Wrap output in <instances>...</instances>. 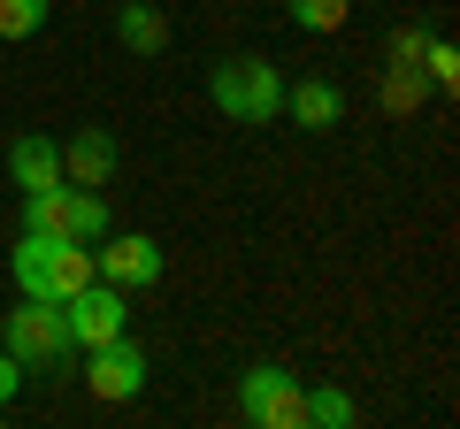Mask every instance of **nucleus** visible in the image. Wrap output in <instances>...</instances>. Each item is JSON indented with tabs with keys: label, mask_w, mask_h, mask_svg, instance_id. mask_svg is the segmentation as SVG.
Here are the masks:
<instances>
[{
	"label": "nucleus",
	"mask_w": 460,
	"mask_h": 429,
	"mask_svg": "<svg viewBox=\"0 0 460 429\" xmlns=\"http://www.w3.org/2000/svg\"><path fill=\"white\" fill-rule=\"evenodd\" d=\"M8 353H16L23 368H54L69 353V322L54 299H23L16 314H8Z\"/></svg>",
	"instance_id": "423d86ee"
},
{
	"label": "nucleus",
	"mask_w": 460,
	"mask_h": 429,
	"mask_svg": "<svg viewBox=\"0 0 460 429\" xmlns=\"http://www.w3.org/2000/svg\"><path fill=\"white\" fill-rule=\"evenodd\" d=\"M8 177H16V192H54V184H62V146H54L47 131L16 138V146H8Z\"/></svg>",
	"instance_id": "9d476101"
},
{
	"label": "nucleus",
	"mask_w": 460,
	"mask_h": 429,
	"mask_svg": "<svg viewBox=\"0 0 460 429\" xmlns=\"http://www.w3.org/2000/svg\"><path fill=\"white\" fill-rule=\"evenodd\" d=\"M307 422H314V429H345V422H353V398L323 383V391H307Z\"/></svg>",
	"instance_id": "2eb2a0df"
},
{
	"label": "nucleus",
	"mask_w": 460,
	"mask_h": 429,
	"mask_svg": "<svg viewBox=\"0 0 460 429\" xmlns=\"http://www.w3.org/2000/svg\"><path fill=\"white\" fill-rule=\"evenodd\" d=\"M208 100L230 123H277L284 116V77L261 54H223V62L208 69Z\"/></svg>",
	"instance_id": "f03ea898"
},
{
	"label": "nucleus",
	"mask_w": 460,
	"mask_h": 429,
	"mask_svg": "<svg viewBox=\"0 0 460 429\" xmlns=\"http://www.w3.org/2000/svg\"><path fill=\"white\" fill-rule=\"evenodd\" d=\"M47 8L54 0H0V39L16 47V39H39L47 31Z\"/></svg>",
	"instance_id": "ddd939ff"
},
{
	"label": "nucleus",
	"mask_w": 460,
	"mask_h": 429,
	"mask_svg": "<svg viewBox=\"0 0 460 429\" xmlns=\"http://www.w3.org/2000/svg\"><path fill=\"white\" fill-rule=\"evenodd\" d=\"M284 108H292L299 131H330V123L345 116V92L330 77H299V84H284Z\"/></svg>",
	"instance_id": "9b49d317"
},
{
	"label": "nucleus",
	"mask_w": 460,
	"mask_h": 429,
	"mask_svg": "<svg viewBox=\"0 0 460 429\" xmlns=\"http://www.w3.org/2000/svg\"><path fill=\"white\" fill-rule=\"evenodd\" d=\"M62 322H69V346H108V337H123V322H131V307H123V292L115 284H84V292H69L62 299Z\"/></svg>",
	"instance_id": "6e6552de"
},
{
	"label": "nucleus",
	"mask_w": 460,
	"mask_h": 429,
	"mask_svg": "<svg viewBox=\"0 0 460 429\" xmlns=\"http://www.w3.org/2000/svg\"><path fill=\"white\" fill-rule=\"evenodd\" d=\"M115 39H123L131 54H162L169 47V16H162V8H146V0H131V8L115 16Z\"/></svg>",
	"instance_id": "f8f14e48"
},
{
	"label": "nucleus",
	"mask_w": 460,
	"mask_h": 429,
	"mask_svg": "<svg viewBox=\"0 0 460 429\" xmlns=\"http://www.w3.org/2000/svg\"><path fill=\"white\" fill-rule=\"evenodd\" d=\"M422 69H429V84H445V92L460 84V54L445 47V39H422Z\"/></svg>",
	"instance_id": "dca6fc26"
},
{
	"label": "nucleus",
	"mask_w": 460,
	"mask_h": 429,
	"mask_svg": "<svg viewBox=\"0 0 460 429\" xmlns=\"http://www.w3.org/2000/svg\"><path fill=\"white\" fill-rule=\"evenodd\" d=\"M23 376H31V368H23V361H16V353H0V407H8V398H16V391H23Z\"/></svg>",
	"instance_id": "f3484780"
},
{
	"label": "nucleus",
	"mask_w": 460,
	"mask_h": 429,
	"mask_svg": "<svg viewBox=\"0 0 460 429\" xmlns=\"http://www.w3.org/2000/svg\"><path fill=\"white\" fill-rule=\"evenodd\" d=\"M162 246H154L146 231H108L93 246V276L115 284V292H146V284H162Z\"/></svg>",
	"instance_id": "39448f33"
},
{
	"label": "nucleus",
	"mask_w": 460,
	"mask_h": 429,
	"mask_svg": "<svg viewBox=\"0 0 460 429\" xmlns=\"http://www.w3.org/2000/svg\"><path fill=\"white\" fill-rule=\"evenodd\" d=\"M115 162H123V146H115L108 131H77L62 146V184H93V192H108Z\"/></svg>",
	"instance_id": "1a4fd4ad"
},
{
	"label": "nucleus",
	"mask_w": 460,
	"mask_h": 429,
	"mask_svg": "<svg viewBox=\"0 0 460 429\" xmlns=\"http://www.w3.org/2000/svg\"><path fill=\"white\" fill-rule=\"evenodd\" d=\"M345 8H353V0H292V23H299V31H314V39H330L345 23Z\"/></svg>",
	"instance_id": "4468645a"
},
{
	"label": "nucleus",
	"mask_w": 460,
	"mask_h": 429,
	"mask_svg": "<svg viewBox=\"0 0 460 429\" xmlns=\"http://www.w3.org/2000/svg\"><path fill=\"white\" fill-rule=\"evenodd\" d=\"M392 62H407V69L422 62V31H392Z\"/></svg>",
	"instance_id": "a211bd4d"
},
{
	"label": "nucleus",
	"mask_w": 460,
	"mask_h": 429,
	"mask_svg": "<svg viewBox=\"0 0 460 429\" xmlns=\"http://www.w3.org/2000/svg\"><path fill=\"white\" fill-rule=\"evenodd\" d=\"M238 414H246L253 429H299V422H307V391H299L292 368L253 361L246 376H238Z\"/></svg>",
	"instance_id": "20e7f679"
},
{
	"label": "nucleus",
	"mask_w": 460,
	"mask_h": 429,
	"mask_svg": "<svg viewBox=\"0 0 460 429\" xmlns=\"http://www.w3.org/2000/svg\"><path fill=\"white\" fill-rule=\"evenodd\" d=\"M84 391H93L100 407H131V398L146 391V353H138L131 337L93 346V361H84Z\"/></svg>",
	"instance_id": "0eeeda50"
},
{
	"label": "nucleus",
	"mask_w": 460,
	"mask_h": 429,
	"mask_svg": "<svg viewBox=\"0 0 460 429\" xmlns=\"http://www.w3.org/2000/svg\"><path fill=\"white\" fill-rule=\"evenodd\" d=\"M8 268H16V292L23 299H54V307H62L69 292L93 284V246L54 238V231H23L16 253H8Z\"/></svg>",
	"instance_id": "f257e3e1"
},
{
	"label": "nucleus",
	"mask_w": 460,
	"mask_h": 429,
	"mask_svg": "<svg viewBox=\"0 0 460 429\" xmlns=\"http://www.w3.org/2000/svg\"><path fill=\"white\" fill-rule=\"evenodd\" d=\"M23 231H54V238H77V246H100V238H108V199H100L93 184L23 192Z\"/></svg>",
	"instance_id": "7ed1b4c3"
}]
</instances>
